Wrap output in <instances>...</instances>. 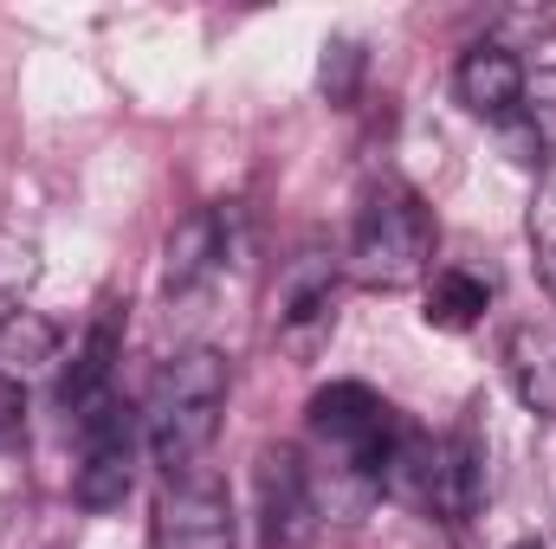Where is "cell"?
<instances>
[{"instance_id": "5bb4252c", "label": "cell", "mask_w": 556, "mask_h": 549, "mask_svg": "<svg viewBox=\"0 0 556 549\" xmlns=\"http://www.w3.org/2000/svg\"><path fill=\"white\" fill-rule=\"evenodd\" d=\"M33 278H39V246L20 227H0V304H26Z\"/></svg>"}, {"instance_id": "9a60e30c", "label": "cell", "mask_w": 556, "mask_h": 549, "mask_svg": "<svg viewBox=\"0 0 556 549\" xmlns=\"http://www.w3.org/2000/svg\"><path fill=\"white\" fill-rule=\"evenodd\" d=\"M531 246H538V266H544V284L556 297V175L544 181L538 207H531Z\"/></svg>"}, {"instance_id": "30bf717a", "label": "cell", "mask_w": 556, "mask_h": 549, "mask_svg": "<svg viewBox=\"0 0 556 549\" xmlns=\"http://www.w3.org/2000/svg\"><path fill=\"white\" fill-rule=\"evenodd\" d=\"M220 266H227V220H220L214 207H201V214H188V220L175 227V240H168V291H188V284L214 278Z\"/></svg>"}, {"instance_id": "8fae6325", "label": "cell", "mask_w": 556, "mask_h": 549, "mask_svg": "<svg viewBox=\"0 0 556 549\" xmlns=\"http://www.w3.org/2000/svg\"><path fill=\"white\" fill-rule=\"evenodd\" d=\"M485 297H492V284L479 272H466V266H440L433 284H427V323L433 330H472L479 317H485Z\"/></svg>"}, {"instance_id": "4fadbf2b", "label": "cell", "mask_w": 556, "mask_h": 549, "mask_svg": "<svg viewBox=\"0 0 556 549\" xmlns=\"http://www.w3.org/2000/svg\"><path fill=\"white\" fill-rule=\"evenodd\" d=\"M518 117H525V137L538 149V162L556 155V72H525V104H518Z\"/></svg>"}, {"instance_id": "e0dca14e", "label": "cell", "mask_w": 556, "mask_h": 549, "mask_svg": "<svg viewBox=\"0 0 556 549\" xmlns=\"http://www.w3.org/2000/svg\"><path fill=\"white\" fill-rule=\"evenodd\" d=\"M26 433V388L0 375V446H13Z\"/></svg>"}, {"instance_id": "7a4b0ae2", "label": "cell", "mask_w": 556, "mask_h": 549, "mask_svg": "<svg viewBox=\"0 0 556 549\" xmlns=\"http://www.w3.org/2000/svg\"><path fill=\"white\" fill-rule=\"evenodd\" d=\"M304 426H311V446L317 459L330 465L337 485H356V491H382V459L402 433V413L389 408L376 388L363 382H330L311 395L304 408Z\"/></svg>"}, {"instance_id": "ba28073f", "label": "cell", "mask_w": 556, "mask_h": 549, "mask_svg": "<svg viewBox=\"0 0 556 549\" xmlns=\"http://www.w3.org/2000/svg\"><path fill=\"white\" fill-rule=\"evenodd\" d=\"M453 98H459L479 124H511L518 104H525V65H518V52L498 46V39L466 46L459 65H453Z\"/></svg>"}, {"instance_id": "6da1fadb", "label": "cell", "mask_w": 556, "mask_h": 549, "mask_svg": "<svg viewBox=\"0 0 556 549\" xmlns=\"http://www.w3.org/2000/svg\"><path fill=\"white\" fill-rule=\"evenodd\" d=\"M220 413H227V356L207 349V343H188L175 349L155 375H149V395H142V439H149V459L181 478L207 459L214 433H220Z\"/></svg>"}, {"instance_id": "8992f818", "label": "cell", "mask_w": 556, "mask_h": 549, "mask_svg": "<svg viewBox=\"0 0 556 549\" xmlns=\"http://www.w3.org/2000/svg\"><path fill=\"white\" fill-rule=\"evenodd\" d=\"M253 498H260V537L266 549H304L324 524L317 472L304 465L298 446H266L253 459Z\"/></svg>"}, {"instance_id": "277c9868", "label": "cell", "mask_w": 556, "mask_h": 549, "mask_svg": "<svg viewBox=\"0 0 556 549\" xmlns=\"http://www.w3.org/2000/svg\"><path fill=\"white\" fill-rule=\"evenodd\" d=\"M78 426V505L85 511H117L137 485V413L117 395L72 413Z\"/></svg>"}, {"instance_id": "5b68a950", "label": "cell", "mask_w": 556, "mask_h": 549, "mask_svg": "<svg viewBox=\"0 0 556 549\" xmlns=\"http://www.w3.org/2000/svg\"><path fill=\"white\" fill-rule=\"evenodd\" d=\"M149 537H155V549H240V524H233L227 485H220L207 465L168 478V485L155 491Z\"/></svg>"}, {"instance_id": "ac0fdd59", "label": "cell", "mask_w": 556, "mask_h": 549, "mask_svg": "<svg viewBox=\"0 0 556 549\" xmlns=\"http://www.w3.org/2000/svg\"><path fill=\"white\" fill-rule=\"evenodd\" d=\"M518 549H556V544H518Z\"/></svg>"}, {"instance_id": "3957f363", "label": "cell", "mask_w": 556, "mask_h": 549, "mask_svg": "<svg viewBox=\"0 0 556 549\" xmlns=\"http://www.w3.org/2000/svg\"><path fill=\"white\" fill-rule=\"evenodd\" d=\"M433 266V214L415 188L402 181H382L363 214H356V233H350V272L376 291H402L427 278Z\"/></svg>"}, {"instance_id": "52a82bcc", "label": "cell", "mask_w": 556, "mask_h": 549, "mask_svg": "<svg viewBox=\"0 0 556 549\" xmlns=\"http://www.w3.org/2000/svg\"><path fill=\"white\" fill-rule=\"evenodd\" d=\"M330 317H337V266L317 246H304L278 284V336L291 349H317L330 336Z\"/></svg>"}, {"instance_id": "7c38bea8", "label": "cell", "mask_w": 556, "mask_h": 549, "mask_svg": "<svg viewBox=\"0 0 556 549\" xmlns=\"http://www.w3.org/2000/svg\"><path fill=\"white\" fill-rule=\"evenodd\" d=\"M59 356V330L39 317V310H20L0 323V375L7 382H26L33 369H46Z\"/></svg>"}, {"instance_id": "9c48e42d", "label": "cell", "mask_w": 556, "mask_h": 549, "mask_svg": "<svg viewBox=\"0 0 556 549\" xmlns=\"http://www.w3.org/2000/svg\"><path fill=\"white\" fill-rule=\"evenodd\" d=\"M505 382L531 413L556 420V323L551 317H518L505 330Z\"/></svg>"}, {"instance_id": "2e32d148", "label": "cell", "mask_w": 556, "mask_h": 549, "mask_svg": "<svg viewBox=\"0 0 556 549\" xmlns=\"http://www.w3.org/2000/svg\"><path fill=\"white\" fill-rule=\"evenodd\" d=\"M356 65H363V52H356V46H343V39L324 52V91H330L337 104H350V91H356Z\"/></svg>"}]
</instances>
